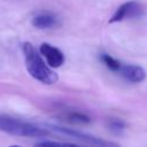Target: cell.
Masks as SVG:
<instances>
[{"instance_id":"4","label":"cell","mask_w":147,"mask_h":147,"mask_svg":"<svg viewBox=\"0 0 147 147\" xmlns=\"http://www.w3.org/2000/svg\"><path fill=\"white\" fill-rule=\"evenodd\" d=\"M144 14V8L139 2L136 1H127L122 3L114 15L109 18V23H116V22H122L127 18H136L140 17Z\"/></svg>"},{"instance_id":"10","label":"cell","mask_w":147,"mask_h":147,"mask_svg":"<svg viewBox=\"0 0 147 147\" xmlns=\"http://www.w3.org/2000/svg\"><path fill=\"white\" fill-rule=\"evenodd\" d=\"M100 59H101V61L103 62V64H105L108 69H110V70H113V71H118V70H119V68H121L119 61H117L116 59H114L111 55L103 53V54H101Z\"/></svg>"},{"instance_id":"11","label":"cell","mask_w":147,"mask_h":147,"mask_svg":"<svg viewBox=\"0 0 147 147\" xmlns=\"http://www.w3.org/2000/svg\"><path fill=\"white\" fill-rule=\"evenodd\" d=\"M36 146H60V147H64V146H75V144H71V142H59V141L45 140V141L36 142Z\"/></svg>"},{"instance_id":"5","label":"cell","mask_w":147,"mask_h":147,"mask_svg":"<svg viewBox=\"0 0 147 147\" xmlns=\"http://www.w3.org/2000/svg\"><path fill=\"white\" fill-rule=\"evenodd\" d=\"M39 53L45 57L47 64L51 68H59L64 63L63 53L59 48L52 46L51 44L42 42L39 46Z\"/></svg>"},{"instance_id":"8","label":"cell","mask_w":147,"mask_h":147,"mask_svg":"<svg viewBox=\"0 0 147 147\" xmlns=\"http://www.w3.org/2000/svg\"><path fill=\"white\" fill-rule=\"evenodd\" d=\"M63 118H65V121H68L70 123H75V124H88L92 121L88 115L80 113V111H69L63 116Z\"/></svg>"},{"instance_id":"9","label":"cell","mask_w":147,"mask_h":147,"mask_svg":"<svg viewBox=\"0 0 147 147\" xmlns=\"http://www.w3.org/2000/svg\"><path fill=\"white\" fill-rule=\"evenodd\" d=\"M107 129L114 134H122L126 129V123L117 117H111L107 121Z\"/></svg>"},{"instance_id":"1","label":"cell","mask_w":147,"mask_h":147,"mask_svg":"<svg viewBox=\"0 0 147 147\" xmlns=\"http://www.w3.org/2000/svg\"><path fill=\"white\" fill-rule=\"evenodd\" d=\"M22 51L24 55L25 68L32 78H34L36 80H39L42 84H47V85L54 84L59 80L57 74L54 72L46 64V62L41 59V56L36 51L32 44L23 42Z\"/></svg>"},{"instance_id":"2","label":"cell","mask_w":147,"mask_h":147,"mask_svg":"<svg viewBox=\"0 0 147 147\" xmlns=\"http://www.w3.org/2000/svg\"><path fill=\"white\" fill-rule=\"evenodd\" d=\"M0 131L11 136L33 138H44L51 134L48 129L37 126L32 123L24 122L5 114H0Z\"/></svg>"},{"instance_id":"7","label":"cell","mask_w":147,"mask_h":147,"mask_svg":"<svg viewBox=\"0 0 147 147\" xmlns=\"http://www.w3.org/2000/svg\"><path fill=\"white\" fill-rule=\"evenodd\" d=\"M31 24L37 29H51L57 25V17L51 13H40L32 17Z\"/></svg>"},{"instance_id":"6","label":"cell","mask_w":147,"mask_h":147,"mask_svg":"<svg viewBox=\"0 0 147 147\" xmlns=\"http://www.w3.org/2000/svg\"><path fill=\"white\" fill-rule=\"evenodd\" d=\"M118 71H121V75L130 83H141L146 78V72L140 65H121Z\"/></svg>"},{"instance_id":"3","label":"cell","mask_w":147,"mask_h":147,"mask_svg":"<svg viewBox=\"0 0 147 147\" xmlns=\"http://www.w3.org/2000/svg\"><path fill=\"white\" fill-rule=\"evenodd\" d=\"M46 126L52 129L53 131H55L59 134L77 139V140H80V141L90 144V145H94V146H116V144H113V142H109V141H105L101 138L94 137L92 134H88V133H85V132H82V131H78V130H75V129H70V127H65V126H59V125H53V124H47Z\"/></svg>"}]
</instances>
